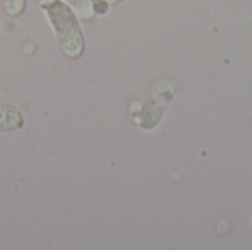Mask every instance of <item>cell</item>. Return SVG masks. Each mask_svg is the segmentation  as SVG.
I'll list each match as a JSON object with an SVG mask.
<instances>
[{
    "instance_id": "277c9868",
    "label": "cell",
    "mask_w": 252,
    "mask_h": 250,
    "mask_svg": "<svg viewBox=\"0 0 252 250\" xmlns=\"http://www.w3.org/2000/svg\"><path fill=\"white\" fill-rule=\"evenodd\" d=\"M62 1H65L74 10L78 19L83 22H92L96 18L93 10V0H62Z\"/></svg>"
},
{
    "instance_id": "52a82bcc",
    "label": "cell",
    "mask_w": 252,
    "mask_h": 250,
    "mask_svg": "<svg viewBox=\"0 0 252 250\" xmlns=\"http://www.w3.org/2000/svg\"><path fill=\"white\" fill-rule=\"evenodd\" d=\"M37 3H38V6L40 7H43V6H46V4H49V3H52V1H55V0H35Z\"/></svg>"
},
{
    "instance_id": "8992f818",
    "label": "cell",
    "mask_w": 252,
    "mask_h": 250,
    "mask_svg": "<svg viewBox=\"0 0 252 250\" xmlns=\"http://www.w3.org/2000/svg\"><path fill=\"white\" fill-rule=\"evenodd\" d=\"M93 10L96 16H105L111 10V4L105 0H93Z\"/></svg>"
},
{
    "instance_id": "7a4b0ae2",
    "label": "cell",
    "mask_w": 252,
    "mask_h": 250,
    "mask_svg": "<svg viewBox=\"0 0 252 250\" xmlns=\"http://www.w3.org/2000/svg\"><path fill=\"white\" fill-rule=\"evenodd\" d=\"M179 90V83L173 78L158 80L148 91L137 109H131V118L143 131L155 130L164 119Z\"/></svg>"
},
{
    "instance_id": "5b68a950",
    "label": "cell",
    "mask_w": 252,
    "mask_h": 250,
    "mask_svg": "<svg viewBox=\"0 0 252 250\" xmlns=\"http://www.w3.org/2000/svg\"><path fill=\"white\" fill-rule=\"evenodd\" d=\"M1 9L7 16L18 18L27 9V0H0Z\"/></svg>"
},
{
    "instance_id": "ba28073f",
    "label": "cell",
    "mask_w": 252,
    "mask_h": 250,
    "mask_svg": "<svg viewBox=\"0 0 252 250\" xmlns=\"http://www.w3.org/2000/svg\"><path fill=\"white\" fill-rule=\"evenodd\" d=\"M105 1H108V3H109L111 6H115V4H120V3H121L123 0H105Z\"/></svg>"
},
{
    "instance_id": "6da1fadb",
    "label": "cell",
    "mask_w": 252,
    "mask_h": 250,
    "mask_svg": "<svg viewBox=\"0 0 252 250\" xmlns=\"http://www.w3.org/2000/svg\"><path fill=\"white\" fill-rule=\"evenodd\" d=\"M53 29L56 46L66 59H80L86 52V35L81 21L62 0H55L41 7Z\"/></svg>"
},
{
    "instance_id": "3957f363",
    "label": "cell",
    "mask_w": 252,
    "mask_h": 250,
    "mask_svg": "<svg viewBox=\"0 0 252 250\" xmlns=\"http://www.w3.org/2000/svg\"><path fill=\"white\" fill-rule=\"evenodd\" d=\"M25 116L16 105L0 102V133L19 131L25 127Z\"/></svg>"
}]
</instances>
